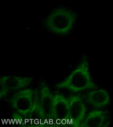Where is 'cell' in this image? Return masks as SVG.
<instances>
[{"instance_id":"cell-1","label":"cell","mask_w":113,"mask_h":127,"mask_svg":"<svg viewBox=\"0 0 113 127\" xmlns=\"http://www.w3.org/2000/svg\"><path fill=\"white\" fill-rule=\"evenodd\" d=\"M89 67L88 58L84 56L77 67L56 87L74 93L96 89V85L91 77Z\"/></svg>"},{"instance_id":"cell-2","label":"cell","mask_w":113,"mask_h":127,"mask_svg":"<svg viewBox=\"0 0 113 127\" xmlns=\"http://www.w3.org/2000/svg\"><path fill=\"white\" fill-rule=\"evenodd\" d=\"M77 15L72 9L58 7L47 15L44 24L50 32L57 35H66L71 32L76 22Z\"/></svg>"},{"instance_id":"cell-3","label":"cell","mask_w":113,"mask_h":127,"mask_svg":"<svg viewBox=\"0 0 113 127\" xmlns=\"http://www.w3.org/2000/svg\"><path fill=\"white\" fill-rule=\"evenodd\" d=\"M35 91L31 89H21L15 93L9 100L10 106L15 114L24 118H27L33 109Z\"/></svg>"},{"instance_id":"cell-4","label":"cell","mask_w":113,"mask_h":127,"mask_svg":"<svg viewBox=\"0 0 113 127\" xmlns=\"http://www.w3.org/2000/svg\"><path fill=\"white\" fill-rule=\"evenodd\" d=\"M34 80L31 77L3 76L0 78V98L2 99L10 92L27 87Z\"/></svg>"},{"instance_id":"cell-5","label":"cell","mask_w":113,"mask_h":127,"mask_svg":"<svg viewBox=\"0 0 113 127\" xmlns=\"http://www.w3.org/2000/svg\"><path fill=\"white\" fill-rule=\"evenodd\" d=\"M69 109V124L73 126L80 127L84 119L87 107L80 95H73L68 98Z\"/></svg>"},{"instance_id":"cell-6","label":"cell","mask_w":113,"mask_h":127,"mask_svg":"<svg viewBox=\"0 0 113 127\" xmlns=\"http://www.w3.org/2000/svg\"><path fill=\"white\" fill-rule=\"evenodd\" d=\"M54 95L45 82H42L38 94V102L44 123L52 119V107ZM53 120V119H52Z\"/></svg>"},{"instance_id":"cell-7","label":"cell","mask_w":113,"mask_h":127,"mask_svg":"<svg viewBox=\"0 0 113 127\" xmlns=\"http://www.w3.org/2000/svg\"><path fill=\"white\" fill-rule=\"evenodd\" d=\"M52 119L55 120L57 124L61 121L66 124L69 122V109L68 98L60 94L54 95L52 107Z\"/></svg>"},{"instance_id":"cell-8","label":"cell","mask_w":113,"mask_h":127,"mask_svg":"<svg viewBox=\"0 0 113 127\" xmlns=\"http://www.w3.org/2000/svg\"><path fill=\"white\" fill-rule=\"evenodd\" d=\"M87 102L96 109H101L107 107L111 102V96L106 89H92L85 96Z\"/></svg>"},{"instance_id":"cell-9","label":"cell","mask_w":113,"mask_h":127,"mask_svg":"<svg viewBox=\"0 0 113 127\" xmlns=\"http://www.w3.org/2000/svg\"><path fill=\"white\" fill-rule=\"evenodd\" d=\"M110 121L106 112L103 110L96 109L91 111L85 117L80 127H107Z\"/></svg>"}]
</instances>
